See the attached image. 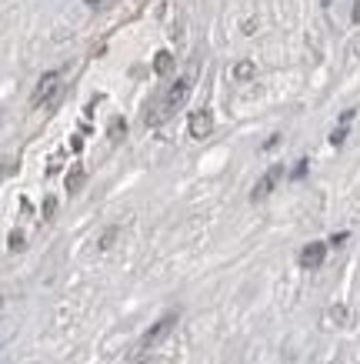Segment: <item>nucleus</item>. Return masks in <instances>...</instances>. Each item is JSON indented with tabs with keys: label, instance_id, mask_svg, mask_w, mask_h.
Masks as SVG:
<instances>
[{
	"label": "nucleus",
	"instance_id": "5",
	"mask_svg": "<svg viewBox=\"0 0 360 364\" xmlns=\"http://www.w3.org/2000/svg\"><path fill=\"white\" fill-rule=\"evenodd\" d=\"M210 131H214V114L204 111V107L190 114V137H197V141H204V137H207Z\"/></svg>",
	"mask_w": 360,
	"mask_h": 364
},
{
	"label": "nucleus",
	"instance_id": "10",
	"mask_svg": "<svg viewBox=\"0 0 360 364\" xmlns=\"http://www.w3.org/2000/svg\"><path fill=\"white\" fill-rule=\"evenodd\" d=\"M347 127H350V124H340V127H337V131H334V134H330V144H334V147H340V144H344V141H347Z\"/></svg>",
	"mask_w": 360,
	"mask_h": 364
},
{
	"label": "nucleus",
	"instance_id": "4",
	"mask_svg": "<svg viewBox=\"0 0 360 364\" xmlns=\"http://www.w3.org/2000/svg\"><path fill=\"white\" fill-rule=\"evenodd\" d=\"M280 177H284V164H273V167H267L261 174V181L253 184V191H251V200H263L267 194H271L277 184H280Z\"/></svg>",
	"mask_w": 360,
	"mask_h": 364
},
{
	"label": "nucleus",
	"instance_id": "9",
	"mask_svg": "<svg viewBox=\"0 0 360 364\" xmlns=\"http://www.w3.org/2000/svg\"><path fill=\"white\" fill-rule=\"evenodd\" d=\"M234 77H237V80H251L253 77V64H251V60H240V64L234 67Z\"/></svg>",
	"mask_w": 360,
	"mask_h": 364
},
{
	"label": "nucleus",
	"instance_id": "13",
	"mask_svg": "<svg viewBox=\"0 0 360 364\" xmlns=\"http://www.w3.org/2000/svg\"><path fill=\"white\" fill-rule=\"evenodd\" d=\"M307 164H310V161H300V164L294 167V177H304V171H307Z\"/></svg>",
	"mask_w": 360,
	"mask_h": 364
},
{
	"label": "nucleus",
	"instance_id": "7",
	"mask_svg": "<svg viewBox=\"0 0 360 364\" xmlns=\"http://www.w3.org/2000/svg\"><path fill=\"white\" fill-rule=\"evenodd\" d=\"M80 184H84V167L74 164L70 167V174H67V191L74 194V191H80Z\"/></svg>",
	"mask_w": 360,
	"mask_h": 364
},
{
	"label": "nucleus",
	"instance_id": "12",
	"mask_svg": "<svg viewBox=\"0 0 360 364\" xmlns=\"http://www.w3.org/2000/svg\"><path fill=\"white\" fill-rule=\"evenodd\" d=\"M11 247H13V251H17V247H23V237H21V234H11Z\"/></svg>",
	"mask_w": 360,
	"mask_h": 364
},
{
	"label": "nucleus",
	"instance_id": "11",
	"mask_svg": "<svg viewBox=\"0 0 360 364\" xmlns=\"http://www.w3.org/2000/svg\"><path fill=\"white\" fill-rule=\"evenodd\" d=\"M114 4H117V0H87V7H94V11H107Z\"/></svg>",
	"mask_w": 360,
	"mask_h": 364
},
{
	"label": "nucleus",
	"instance_id": "1",
	"mask_svg": "<svg viewBox=\"0 0 360 364\" xmlns=\"http://www.w3.org/2000/svg\"><path fill=\"white\" fill-rule=\"evenodd\" d=\"M194 80H197V67H190L187 74H180V77H177L174 84L164 90V97H160L151 111H147V117H143V121H147V124H164L174 111H180V107H184V100L190 97V90H194Z\"/></svg>",
	"mask_w": 360,
	"mask_h": 364
},
{
	"label": "nucleus",
	"instance_id": "6",
	"mask_svg": "<svg viewBox=\"0 0 360 364\" xmlns=\"http://www.w3.org/2000/svg\"><path fill=\"white\" fill-rule=\"evenodd\" d=\"M324 257H327V244H320V241L307 244L304 251H300V267H307V271H314V267L324 264Z\"/></svg>",
	"mask_w": 360,
	"mask_h": 364
},
{
	"label": "nucleus",
	"instance_id": "3",
	"mask_svg": "<svg viewBox=\"0 0 360 364\" xmlns=\"http://www.w3.org/2000/svg\"><path fill=\"white\" fill-rule=\"evenodd\" d=\"M174 324H177V314H164V318L157 321L151 331H147V334L141 338V351H151V348H157V344L164 341L167 334L174 331Z\"/></svg>",
	"mask_w": 360,
	"mask_h": 364
},
{
	"label": "nucleus",
	"instance_id": "14",
	"mask_svg": "<svg viewBox=\"0 0 360 364\" xmlns=\"http://www.w3.org/2000/svg\"><path fill=\"white\" fill-rule=\"evenodd\" d=\"M354 21H360V0L354 4Z\"/></svg>",
	"mask_w": 360,
	"mask_h": 364
},
{
	"label": "nucleus",
	"instance_id": "2",
	"mask_svg": "<svg viewBox=\"0 0 360 364\" xmlns=\"http://www.w3.org/2000/svg\"><path fill=\"white\" fill-rule=\"evenodd\" d=\"M60 94H64L60 74L50 70V74H44V77L37 80V87H33V94H31V107H50V104H57Z\"/></svg>",
	"mask_w": 360,
	"mask_h": 364
},
{
	"label": "nucleus",
	"instance_id": "8",
	"mask_svg": "<svg viewBox=\"0 0 360 364\" xmlns=\"http://www.w3.org/2000/svg\"><path fill=\"white\" fill-rule=\"evenodd\" d=\"M170 67H174V57L167 54V50H160V54H157V60H153V70H157V74H167Z\"/></svg>",
	"mask_w": 360,
	"mask_h": 364
}]
</instances>
